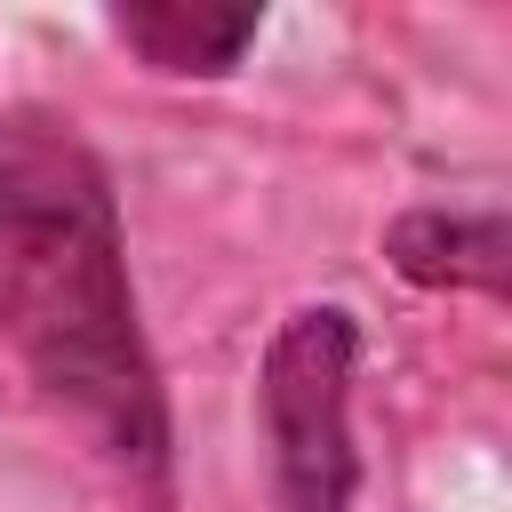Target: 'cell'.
I'll list each match as a JSON object with an SVG mask.
<instances>
[{
  "label": "cell",
  "mask_w": 512,
  "mask_h": 512,
  "mask_svg": "<svg viewBox=\"0 0 512 512\" xmlns=\"http://www.w3.org/2000/svg\"><path fill=\"white\" fill-rule=\"evenodd\" d=\"M0 352L152 512H168L176 424L136 320L120 200L64 112L0 120Z\"/></svg>",
  "instance_id": "1"
},
{
  "label": "cell",
  "mask_w": 512,
  "mask_h": 512,
  "mask_svg": "<svg viewBox=\"0 0 512 512\" xmlns=\"http://www.w3.org/2000/svg\"><path fill=\"white\" fill-rule=\"evenodd\" d=\"M352 368H360V320L344 304H296L272 328L256 416H264L280 512H352V488H360Z\"/></svg>",
  "instance_id": "2"
},
{
  "label": "cell",
  "mask_w": 512,
  "mask_h": 512,
  "mask_svg": "<svg viewBox=\"0 0 512 512\" xmlns=\"http://www.w3.org/2000/svg\"><path fill=\"white\" fill-rule=\"evenodd\" d=\"M112 32L168 80H224L240 64V48L264 32V8H184V0H152V8H120Z\"/></svg>",
  "instance_id": "4"
},
{
  "label": "cell",
  "mask_w": 512,
  "mask_h": 512,
  "mask_svg": "<svg viewBox=\"0 0 512 512\" xmlns=\"http://www.w3.org/2000/svg\"><path fill=\"white\" fill-rule=\"evenodd\" d=\"M384 256L400 280L416 288H472V296H504V264H512V240H504V216H472V208H408L392 232H384Z\"/></svg>",
  "instance_id": "3"
}]
</instances>
